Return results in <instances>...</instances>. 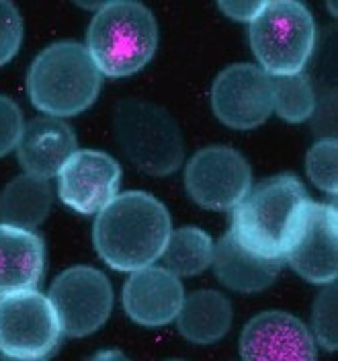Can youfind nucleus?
I'll return each instance as SVG.
<instances>
[{"mask_svg":"<svg viewBox=\"0 0 338 361\" xmlns=\"http://www.w3.org/2000/svg\"><path fill=\"white\" fill-rule=\"evenodd\" d=\"M54 189L49 180L33 175H19L0 191V224L35 230L49 216Z\"/></svg>","mask_w":338,"mask_h":361,"instance_id":"obj_19","label":"nucleus"},{"mask_svg":"<svg viewBox=\"0 0 338 361\" xmlns=\"http://www.w3.org/2000/svg\"><path fill=\"white\" fill-rule=\"evenodd\" d=\"M23 42V17L11 0H0V66L11 62Z\"/></svg>","mask_w":338,"mask_h":361,"instance_id":"obj_24","label":"nucleus"},{"mask_svg":"<svg viewBox=\"0 0 338 361\" xmlns=\"http://www.w3.org/2000/svg\"><path fill=\"white\" fill-rule=\"evenodd\" d=\"M338 142L337 137H324L308 150L306 171L308 177L324 193L337 195L338 191Z\"/></svg>","mask_w":338,"mask_h":361,"instance_id":"obj_22","label":"nucleus"},{"mask_svg":"<svg viewBox=\"0 0 338 361\" xmlns=\"http://www.w3.org/2000/svg\"><path fill=\"white\" fill-rule=\"evenodd\" d=\"M240 357L246 361L315 360V338L310 329L289 312L267 310L256 314L240 335Z\"/></svg>","mask_w":338,"mask_h":361,"instance_id":"obj_12","label":"nucleus"},{"mask_svg":"<svg viewBox=\"0 0 338 361\" xmlns=\"http://www.w3.org/2000/svg\"><path fill=\"white\" fill-rule=\"evenodd\" d=\"M285 261L310 283H332L338 275V216L334 203L312 202Z\"/></svg>","mask_w":338,"mask_h":361,"instance_id":"obj_13","label":"nucleus"},{"mask_svg":"<svg viewBox=\"0 0 338 361\" xmlns=\"http://www.w3.org/2000/svg\"><path fill=\"white\" fill-rule=\"evenodd\" d=\"M166 205L146 191L117 193L92 226L96 255L115 271H135L156 263L170 234Z\"/></svg>","mask_w":338,"mask_h":361,"instance_id":"obj_1","label":"nucleus"},{"mask_svg":"<svg viewBox=\"0 0 338 361\" xmlns=\"http://www.w3.org/2000/svg\"><path fill=\"white\" fill-rule=\"evenodd\" d=\"M273 111L289 123H301L315 113V90L306 72L273 76Z\"/></svg>","mask_w":338,"mask_h":361,"instance_id":"obj_21","label":"nucleus"},{"mask_svg":"<svg viewBox=\"0 0 338 361\" xmlns=\"http://www.w3.org/2000/svg\"><path fill=\"white\" fill-rule=\"evenodd\" d=\"M96 357L99 360H103V357H123V353H119V351H103V353H96Z\"/></svg>","mask_w":338,"mask_h":361,"instance_id":"obj_27","label":"nucleus"},{"mask_svg":"<svg viewBox=\"0 0 338 361\" xmlns=\"http://www.w3.org/2000/svg\"><path fill=\"white\" fill-rule=\"evenodd\" d=\"M283 259H269L246 248L232 230L213 245V273L227 290L238 293H258L267 290L283 267Z\"/></svg>","mask_w":338,"mask_h":361,"instance_id":"obj_16","label":"nucleus"},{"mask_svg":"<svg viewBox=\"0 0 338 361\" xmlns=\"http://www.w3.org/2000/svg\"><path fill=\"white\" fill-rule=\"evenodd\" d=\"M312 203L306 185L295 175H275L250 185L234 207L232 232L256 255L283 259L295 245Z\"/></svg>","mask_w":338,"mask_h":361,"instance_id":"obj_2","label":"nucleus"},{"mask_svg":"<svg viewBox=\"0 0 338 361\" xmlns=\"http://www.w3.org/2000/svg\"><path fill=\"white\" fill-rule=\"evenodd\" d=\"M265 2H240V0H230V2H218V8L224 13L225 17L234 21L250 23L263 8Z\"/></svg>","mask_w":338,"mask_h":361,"instance_id":"obj_26","label":"nucleus"},{"mask_svg":"<svg viewBox=\"0 0 338 361\" xmlns=\"http://www.w3.org/2000/svg\"><path fill=\"white\" fill-rule=\"evenodd\" d=\"M44 271V238L33 230L0 224V295L37 288Z\"/></svg>","mask_w":338,"mask_h":361,"instance_id":"obj_17","label":"nucleus"},{"mask_svg":"<svg viewBox=\"0 0 338 361\" xmlns=\"http://www.w3.org/2000/svg\"><path fill=\"white\" fill-rule=\"evenodd\" d=\"M58 193L78 214H99L119 191L121 166L103 150H76L60 171Z\"/></svg>","mask_w":338,"mask_h":361,"instance_id":"obj_11","label":"nucleus"},{"mask_svg":"<svg viewBox=\"0 0 338 361\" xmlns=\"http://www.w3.org/2000/svg\"><path fill=\"white\" fill-rule=\"evenodd\" d=\"M337 281L326 283V288L315 295L312 306V331L318 345L326 351H337Z\"/></svg>","mask_w":338,"mask_h":361,"instance_id":"obj_23","label":"nucleus"},{"mask_svg":"<svg viewBox=\"0 0 338 361\" xmlns=\"http://www.w3.org/2000/svg\"><path fill=\"white\" fill-rule=\"evenodd\" d=\"M62 335L70 338L96 333L111 314L113 286L103 271L90 265H74L62 271L49 288Z\"/></svg>","mask_w":338,"mask_h":361,"instance_id":"obj_8","label":"nucleus"},{"mask_svg":"<svg viewBox=\"0 0 338 361\" xmlns=\"http://www.w3.org/2000/svg\"><path fill=\"white\" fill-rule=\"evenodd\" d=\"M211 236L197 226H182L170 230L164 250L160 255V263L177 277H193L211 265Z\"/></svg>","mask_w":338,"mask_h":361,"instance_id":"obj_20","label":"nucleus"},{"mask_svg":"<svg viewBox=\"0 0 338 361\" xmlns=\"http://www.w3.org/2000/svg\"><path fill=\"white\" fill-rule=\"evenodd\" d=\"M156 47L154 13L135 0L103 2L87 31V49L103 76L135 74L154 58Z\"/></svg>","mask_w":338,"mask_h":361,"instance_id":"obj_4","label":"nucleus"},{"mask_svg":"<svg viewBox=\"0 0 338 361\" xmlns=\"http://www.w3.org/2000/svg\"><path fill=\"white\" fill-rule=\"evenodd\" d=\"M23 128L25 121L17 101L6 94H0V158L6 157L11 150H17Z\"/></svg>","mask_w":338,"mask_h":361,"instance_id":"obj_25","label":"nucleus"},{"mask_svg":"<svg viewBox=\"0 0 338 361\" xmlns=\"http://www.w3.org/2000/svg\"><path fill=\"white\" fill-rule=\"evenodd\" d=\"M113 135L123 154L146 175H173L184 160L179 121L150 99L125 97L117 101L113 107Z\"/></svg>","mask_w":338,"mask_h":361,"instance_id":"obj_5","label":"nucleus"},{"mask_svg":"<svg viewBox=\"0 0 338 361\" xmlns=\"http://www.w3.org/2000/svg\"><path fill=\"white\" fill-rule=\"evenodd\" d=\"M121 300L125 314L135 324L158 329L177 318L184 300V288L175 273L148 265L132 271L123 286Z\"/></svg>","mask_w":338,"mask_h":361,"instance_id":"obj_14","label":"nucleus"},{"mask_svg":"<svg viewBox=\"0 0 338 361\" xmlns=\"http://www.w3.org/2000/svg\"><path fill=\"white\" fill-rule=\"evenodd\" d=\"M62 329L49 298L23 290L0 295V355L11 360H44L60 345Z\"/></svg>","mask_w":338,"mask_h":361,"instance_id":"obj_7","label":"nucleus"},{"mask_svg":"<svg viewBox=\"0 0 338 361\" xmlns=\"http://www.w3.org/2000/svg\"><path fill=\"white\" fill-rule=\"evenodd\" d=\"M250 185L252 171L246 157L224 144L197 150L184 169L189 197L213 212L234 209L248 193Z\"/></svg>","mask_w":338,"mask_h":361,"instance_id":"obj_9","label":"nucleus"},{"mask_svg":"<svg viewBox=\"0 0 338 361\" xmlns=\"http://www.w3.org/2000/svg\"><path fill=\"white\" fill-rule=\"evenodd\" d=\"M273 76L256 64H232L211 85L213 115L234 130H254L273 115Z\"/></svg>","mask_w":338,"mask_h":361,"instance_id":"obj_10","label":"nucleus"},{"mask_svg":"<svg viewBox=\"0 0 338 361\" xmlns=\"http://www.w3.org/2000/svg\"><path fill=\"white\" fill-rule=\"evenodd\" d=\"M250 47L270 76L303 72L315 45V21L310 8L295 0L265 2L250 21Z\"/></svg>","mask_w":338,"mask_h":361,"instance_id":"obj_6","label":"nucleus"},{"mask_svg":"<svg viewBox=\"0 0 338 361\" xmlns=\"http://www.w3.org/2000/svg\"><path fill=\"white\" fill-rule=\"evenodd\" d=\"M232 302L215 290H197L184 295L177 314V329L193 345H211L232 329Z\"/></svg>","mask_w":338,"mask_h":361,"instance_id":"obj_18","label":"nucleus"},{"mask_svg":"<svg viewBox=\"0 0 338 361\" xmlns=\"http://www.w3.org/2000/svg\"><path fill=\"white\" fill-rule=\"evenodd\" d=\"M103 72L87 45L56 42L44 47L27 72V92L35 109L51 117H74L99 99Z\"/></svg>","mask_w":338,"mask_h":361,"instance_id":"obj_3","label":"nucleus"},{"mask_svg":"<svg viewBox=\"0 0 338 361\" xmlns=\"http://www.w3.org/2000/svg\"><path fill=\"white\" fill-rule=\"evenodd\" d=\"M76 150L78 137L66 119L39 115L25 123L17 144V158L27 175L49 180L60 175Z\"/></svg>","mask_w":338,"mask_h":361,"instance_id":"obj_15","label":"nucleus"}]
</instances>
